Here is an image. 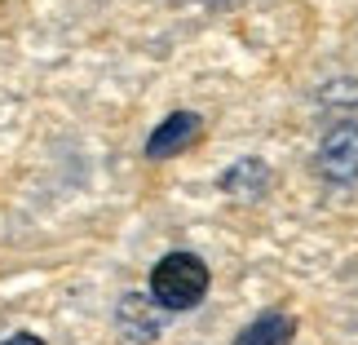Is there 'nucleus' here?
<instances>
[{"label":"nucleus","instance_id":"1","mask_svg":"<svg viewBox=\"0 0 358 345\" xmlns=\"http://www.w3.org/2000/svg\"><path fill=\"white\" fill-rule=\"evenodd\" d=\"M208 293V266L190 253H169L150 270V301L159 310H190Z\"/></svg>","mask_w":358,"mask_h":345},{"label":"nucleus","instance_id":"2","mask_svg":"<svg viewBox=\"0 0 358 345\" xmlns=\"http://www.w3.org/2000/svg\"><path fill=\"white\" fill-rule=\"evenodd\" d=\"M319 169L327 182L350 186L358 182V124H336L319 146Z\"/></svg>","mask_w":358,"mask_h":345},{"label":"nucleus","instance_id":"3","mask_svg":"<svg viewBox=\"0 0 358 345\" xmlns=\"http://www.w3.org/2000/svg\"><path fill=\"white\" fill-rule=\"evenodd\" d=\"M195 137H199V115L177 111V115H169L155 133H150L146 155H150V160H169V155H177V150H186Z\"/></svg>","mask_w":358,"mask_h":345},{"label":"nucleus","instance_id":"4","mask_svg":"<svg viewBox=\"0 0 358 345\" xmlns=\"http://www.w3.org/2000/svg\"><path fill=\"white\" fill-rule=\"evenodd\" d=\"M120 328L137 341H150L159 332V314H155V301L150 297H124L120 301Z\"/></svg>","mask_w":358,"mask_h":345},{"label":"nucleus","instance_id":"5","mask_svg":"<svg viewBox=\"0 0 358 345\" xmlns=\"http://www.w3.org/2000/svg\"><path fill=\"white\" fill-rule=\"evenodd\" d=\"M296 337V319H287V314H266V319L248 323L235 345H292Z\"/></svg>","mask_w":358,"mask_h":345},{"label":"nucleus","instance_id":"6","mask_svg":"<svg viewBox=\"0 0 358 345\" xmlns=\"http://www.w3.org/2000/svg\"><path fill=\"white\" fill-rule=\"evenodd\" d=\"M266 186H270V173H266L261 160H239L235 169L222 177V190H230V195H248V199L261 195Z\"/></svg>","mask_w":358,"mask_h":345},{"label":"nucleus","instance_id":"7","mask_svg":"<svg viewBox=\"0 0 358 345\" xmlns=\"http://www.w3.org/2000/svg\"><path fill=\"white\" fill-rule=\"evenodd\" d=\"M0 345H45V341L31 337V332H18V337H9V341H0Z\"/></svg>","mask_w":358,"mask_h":345}]
</instances>
